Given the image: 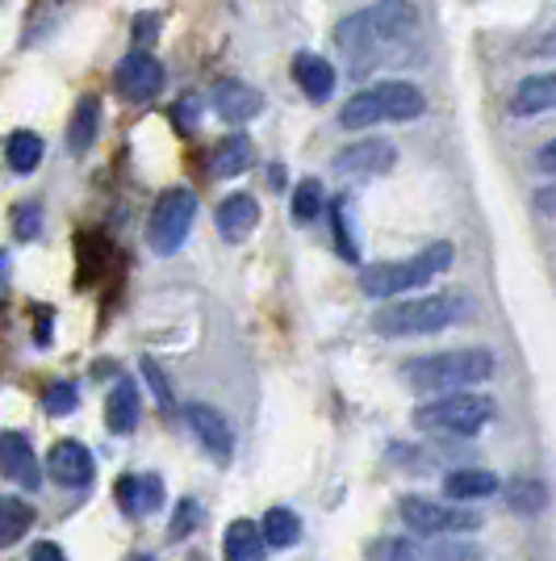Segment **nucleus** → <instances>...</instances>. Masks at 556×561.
Listing matches in <instances>:
<instances>
[{
  "label": "nucleus",
  "instance_id": "1",
  "mask_svg": "<svg viewBox=\"0 0 556 561\" xmlns=\"http://www.w3.org/2000/svg\"><path fill=\"white\" fill-rule=\"evenodd\" d=\"M418 30V9L410 0H377L369 9L351 13L335 25V47L348 55V64H364L385 47H394L402 38H410Z\"/></svg>",
  "mask_w": 556,
  "mask_h": 561
},
{
  "label": "nucleus",
  "instance_id": "2",
  "mask_svg": "<svg viewBox=\"0 0 556 561\" xmlns=\"http://www.w3.org/2000/svg\"><path fill=\"white\" fill-rule=\"evenodd\" d=\"M468 314H473V298L461 289H448V294H422L410 302H390L372 314V331L390 340H410V335H436V331L456 328Z\"/></svg>",
  "mask_w": 556,
  "mask_h": 561
},
{
  "label": "nucleus",
  "instance_id": "3",
  "mask_svg": "<svg viewBox=\"0 0 556 561\" xmlns=\"http://www.w3.org/2000/svg\"><path fill=\"white\" fill-rule=\"evenodd\" d=\"M498 369L494 352L489 348H456V352H436V356H418V360H406L402 365V377L415 386V390H427V394H461L468 386H482L489 381Z\"/></svg>",
  "mask_w": 556,
  "mask_h": 561
},
{
  "label": "nucleus",
  "instance_id": "4",
  "mask_svg": "<svg viewBox=\"0 0 556 561\" xmlns=\"http://www.w3.org/2000/svg\"><path fill=\"white\" fill-rule=\"evenodd\" d=\"M427 114V96L410 80H381L372 89H360L348 105L339 110L344 130H372L385 122H415Z\"/></svg>",
  "mask_w": 556,
  "mask_h": 561
},
{
  "label": "nucleus",
  "instance_id": "5",
  "mask_svg": "<svg viewBox=\"0 0 556 561\" xmlns=\"http://www.w3.org/2000/svg\"><path fill=\"white\" fill-rule=\"evenodd\" d=\"M452 268V243H431L406 260H385V264H369L360 273V289L369 298H397L406 289H422L427 280H436L440 273Z\"/></svg>",
  "mask_w": 556,
  "mask_h": 561
},
{
  "label": "nucleus",
  "instance_id": "6",
  "mask_svg": "<svg viewBox=\"0 0 556 561\" xmlns=\"http://www.w3.org/2000/svg\"><path fill=\"white\" fill-rule=\"evenodd\" d=\"M193 222H197V193L185 185L163 188L160 197H155V210L147 218V243H151V252L155 256H176L181 243L188 239V231H193Z\"/></svg>",
  "mask_w": 556,
  "mask_h": 561
},
{
  "label": "nucleus",
  "instance_id": "7",
  "mask_svg": "<svg viewBox=\"0 0 556 561\" xmlns=\"http://www.w3.org/2000/svg\"><path fill=\"white\" fill-rule=\"evenodd\" d=\"M494 420V398L486 394H443L415 411V423L427 432H448V436H477Z\"/></svg>",
  "mask_w": 556,
  "mask_h": 561
},
{
  "label": "nucleus",
  "instance_id": "8",
  "mask_svg": "<svg viewBox=\"0 0 556 561\" xmlns=\"http://www.w3.org/2000/svg\"><path fill=\"white\" fill-rule=\"evenodd\" d=\"M402 524L415 533V537L440 540V537H461V533H477L482 528V515L456 507V503H436V499H422V494H406L397 503Z\"/></svg>",
  "mask_w": 556,
  "mask_h": 561
},
{
  "label": "nucleus",
  "instance_id": "9",
  "mask_svg": "<svg viewBox=\"0 0 556 561\" xmlns=\"http://www.w3.org/2000/svg\"><path fill=\"white\" fill-rule=\"evenodd\" d=\"M477 558H482V549L456 537H440V540L394 537L385 540V545H377V561H477Z\"/></svg>",
  "mask_w": 556,
  "mask_h": 561
},
{
  "label": "nucleus",
  "instance_id": "10",
  "mask_svg": "<svg viewBox=\"0 0 556 561\" xmlns=\"http://www.w3.org/2000/svg\"><path fill=\"white\" fill-rule=\"evenodd\" d=\"M114 89L121 101L130 105H147L151 96H160L163 89V64L147 50H130L114 68Z\"/></svg>",
  "mask_w": 556,
  "mask_h": 561
},
{
  "label": "nucleus",
  "instance_id": "11",
  "mask_svg": "<svg viewBox=\"0 0 556 561\" xmlns=\"http://www.w3.org/2000/svg\"><path fill=\"white\" fill-rule=\"evenodd\" d=\"M394 164H397L394 142L360 139L335 156V176H344V181H372V176H385Z\"/></svg>",
  "mask_w": 556,
  "mask_h": 561
},
{
  "label": "nucleus",
  "instance_id": "12",
  "mask_svg": "<svg viewBox=\"0 0 556 561\" xmlns=\"http://www.w3.org/2000/svg\"><path fill=\"white\" fill-rule=\"evenodd\" d=\"M185 423L193 427V436L201 440V448H206L213 461H222V466L231 461L234 432H231V423H227V415H222L218 407H209V402H188Z\"/></svg>",
  "mask_w": 556,
  "mask_h": 561
},
{
  "label": "nucleus",
  "instance_id": "13",
  "mask_svg": "<svg viewBox=\"0 0 556 561\" xmlns=\"http://www.w3.org/2000/svg\"><path fill=\"white\" fill-rule=\"evenodd\" d=\"M47 473L59 482V486L80 491V486H89V482L96 478V461L80 440H59V445L47 453Z\"/></svg>",
  "mask_w": 556,
  "mask_h": 561
},
{
  "label": "nucleus",
  "instance_id": "14",
  "mask_svg": "<svg viewBox=\"0 0 556 561\" xmlns=\"http://www.w3.org/2000/svg\"><path fill=\"white\" fill-rule=\"evenodd\" d=\"M0 473L9 482H18L22 491H38L43 466H38V457H34V448H30L22 432H4L0 436Z\"/></svg>",
  "mask_w": 556,
  "mask_h": 561
},
{
  "label": "nucleus",
  "instance_id": "15",
  "mask_svg": "<svg viewBox=\"0 0 556 561\" xmlns=\"http://www.w3.org/2000/svg\"><path fill=\"white\" fill-rule=\"evenodd\" d=\"M209 96H213V110L227 117V122H252V117L264 114V93L252 89L247 80H234V76L218 80Z\"/></svg>",
  "mask_w": 556,
  "mask_h": 561
},
{
  "label": "nucleus",
  "instance_id": "16",
  "mask_svg": "<svg viewBox=\"0 0 556 561\" xmlns=\"http://www.w3.org/2000/svg\"><path fill=\"white\" fill-rule=\"evenodd\" d=\"M114 494L121 512L142 519V515H151L163 503V482L155 473H126V478H117Z\"/></svg>",
  "mask_w": 556,
  "mask_h": 561
},
{
  "label": "nucleus",
  "instance_id": "17",
  "mask_svg": "<svg viewBox=\"0 0 556 561\" xmlns=\"http://www.w3.org/2000/svg\"><path fill=\"white\" fill-rule=\"evenodd\" d=\"M213 222H218V234L227 243H243L255 231V222H259V202H255L252 193H231V197H222Z\"/></svg>",
  "mask_w": 556,
  "mask_h": 561
},
{
  "label": "nucleus",
  "instance_id": "18",
  "mask_svg": "<svg viewBox=\"0 0 556 561\" xmlns=\"http://www.w3.org/2000/svg\"><path fill=\"white\" fill-rule=\"evenodd\" d=\"M142 420V398H139V386L135 381H117L109 398H105V427L114 432V436H130Z\"/></svg>",
  "mask_w": 556,
  "mask_h": 561
},
{
  "label": "nucleus",
  "instance_id": "19",
  "mask_svg": "<svg viewBox=\"0 0 556 561\" xmlns=\"http://www.w3.org/2000/svg\"><path fill=\"white\" fill-rule=\"evenodd\" d=\"M293 80H298L305 101H314V105L331 101V93H335V68L326 64L323 55H314V50H302L293 59Z\"/></svg>",
  "mask_w": 556,
  "mask_h": 561
},
{
  "label": "nucleus",
  "instance_id": "20",
  "mask_svg": "<svg viewBox=\"0 0 556 561\" xmlns=\"http://www.w3.org/2000/svg\"><path fill=\"white\" fill-rule=\"evenodd\" d=\"M556 110V71H544V76H528L514 96H510V114L519 117H535Z\"/></svg>",
  "mask_w": 556,
  "mask_h": 561
},
{
  "label": "nucleus",
  "instance_id": "21",
  "mask_svg": "<svg viewBox=\"0 0 556 561\" xmlns=\"http://www.w3.org/2000/svg\"><path fill=\"white\" fill-rule=\"evenodd\" d=\"M96 135H101V96L89 93L76 101V114H71V122H68L71 156H84V151L96 142Z\"/></svg>",
  "mask_w": 556,
  "mask_h": 561
},
{
  "label": "nucleus",
  "instance_id": "22",
  "mask_svg": "<svg viewBox=\"0 0 556 561\" xmlns=\"http://www.w3.org/2000/svg\"><path fill=\"white\" fill-rule=\"evenodd\" d=\"M502 491V482L489 473V469H452L443 478V494L452 503H468V499H489V494Z\"/></svg>",
  "mask_w": 556,
  "mask_h": 561
},
{
  "label": "nucleus",
  "instance_id": "23",
  "mask_svg": "<svg viewBox=\"0 0 556 561\" xmlns=\"http://www.w3.org/2000/svg\"><path fill=\"white\" fill-rule=\"evenodd\" d=\"M222 553L227 561H264L268 558V545H264V533L252 519H234L227 528V540H222Z\"/></svg>",
  "mask_w": 556,
  "mask_h": 561
},
{
  "label": "nucleus",
  "instance_id": "24",
  "mask_svg": "<svg viewBox=\"0 0 556 561\" xmlns=\"http://www.w3.org/2000/svg\"><path fill=\"white\" fill-rule=\"evenodd\" d=\"M259 533H264V545L268 549H293L302 540V519L289 507H273V512L259 519Z\"/></svg>",
  "mask_w": 556,
  "mask_h": 561
},
{
  "label": "nucleus",
  "instance_id": "25",
  "mask_svg": "<svg viewBox=\"0 0 556 561\" xmlns=\"http://www.w3.org/2000/svg\"><path fill=\"white\" fill-rule=\"evenodd\" d=\"M255 160V147L247 135H231V139L218 142V151H213V172L218 176H239V172H247Z\"/></svg>",
  "mask_w": 556,
  "mask_h": 561
},
{
  "label": "nucleus",
  "instance_id": "26",
  "mask_svg": "<svg viewBox=\"0 0 556 561\" xmlns=\"http://www.w3.org/2000/svg\"><path fill=\"white\" fill-rule=\"evenodd\" d=\"M34 528V507L25 499H0V549L18 545Z\"/></svg>",
  "mask_w": 556,
  "mask_h": 561
},
{
  "label": "nucleus",
  "instance_id": "27",
  "mask_svg": "<svg viewBox=\"0 0 556 561\" xmlns=\"http://www.w3.org/2000/svg\"><path fill=\"white\" fill-rule=\"evenodd\" d=\"M4 160L13 172H34V168L43 164V139L34 135V130H13L9 142H4Z\"/></svg>",
  "mask_w": 556,
  "mask_h": 561
},
{
  "label": "nucleus",
  "instance_id": "28",
  "mask_svg": "<svg viewBox=\"0 0 556 561\" xmlns=\"http://www.w3.org/2000/svg\"><path fill=\"white\" fill-rule=\"evenodd\" d=\"M507 503H510V512H519V515H540L553 503V494H548L544 482H535V478H519V482L507 486Z\"/></svg>",
  "mask_w": 556,
  "mask_h": 561
},
{
  "label": "nucleus",
  "instance_id": "29",
  "mask_svg": "<svg viewBox=\"0 0 556 561\" xmlns=\"http://www.w3.org/2000/svg\"><path fill=\"white\" fill-rule=\"evenodd\" d=\"M326 210V193H323V181H314V176H305V181H298V188H293V218L302 222V227H310L318 214Z\"/></svg>",
  "mask_w": 556,
  "mask_h": 561
},
{
  "label": "nucleus",
  "instance_id": "30",
  "mask_svg": "<svg viewBox=\"0 0 556 561\" xmlns=\"http://www.w3.org/2000/svg\"><path fill=\"white\" fill-rule=\"evenodd\" d=\"M201 503L197 499H185V503H176V515H172V528H167V537L172 540H181L188 537V533H197L201 528Z\"/></svg>",
  "mask_w": 556,
  "mask_h": 561
},
{
  "label": "nucleus",
  "instance_id": "31",
  "mask_svg": "<svg viewBox=\"0 0 556 561\" xmlns=\"http://www.w3.org/2000/svg\"><path fill=\"white\" fill-rule=\"evenodd\" d=\"M76 402H80V394H76V386H71V381H55L47 394H43L47 415H71V411H76Z\"/></svg>",
  "mask_w": 556,
  "mask_h": 561
},
{
  "label": "nucleus",
  "instance_id": "32",
  "mask_svg": "<svg viewBox=\"0 0 556 561\" xmlns=\"http://www.w3.org/2000/svg\"><path fill=\"white\" fill-rule=\"evenodd\" d=\"M13 231H18V239H34V234L43 231V210H38L34 202L18 206V210H13Z\"/></svg>",
  "mask_w": 556,
  "mask_h": 561
},
{
  "label": "nucleus",
  "instance_id": "33",
  "mask_svg": "<svg viewBox=\"0 0 556 561\" xmlns=\"http://www.w3.org/2000/svg\"><path fill=\"white\" fill-rule=\"evenodd\" d=\"M331 222H335V243H339V256L344 260H356V243H351V234H348V218H344V202H335L331 206Z\"/></svg>",
  "mask_w": 556,
  "mask_h": 561
},
{
  "label": "nucleus",
  "instance_id": "34",
  "mask_svg": "<svg viewBox=\"0 0 556 561\" xmlns=\"http://www.w3.org/2000/svg\"><path fill=\"white\" fill-rule=\"evenodd\" d=\"M142 377H147V386L155 390V398H160V407H172V390H167V377H163V369L151 360V356H142Z\"/></svg>",
  "mask_w": 556,
  "mask_h": 561
},
{
  "label": "nucleus",
  "instance_id": "35",
  "mask_svg": "<svg viewBox=\"0 0 556 561\" xmlns=\"http://www.w3.org/2000/svg\"><path fill=\"white\" fill-rule=\"evenodd\" d=\"M197 110H201L197 96H181V101H176V122H181L185 130H197Z\"/></svg>",
  "mask_w": 556,
  "mask_h": 561
},
{
  "label": "nucleus",
  "instance_id": "36",
  "mask_svg": "<svg viewBox=\"0 0 556 561\" xmlns=\"http://www.w3.org/2000/svg\"><path fill=\"white\" fill-rule=\"evenodd\" d=\"M535 214L556 218V181H548L544 188H535Z\"/></svg>",
  "mask_w": 556,
  "mask_h": 561
},
{
  "label": "nucleus",
  "instance_id": "37",
  "mask_svg": "<svg viewBox=\"0 0 556 561\" xmlns=\"http://www.w3.org/2000/svg\"><path fill=\"white\" fill-rule=\"evenodd\" d=\"M30 561H68V553H63L55 540H38V545L30 549Z\"/></svg>",
  "mask_w": 556,
  "mask_h": 561
},
{
  "label": "nucleus",
  "instance_id": "38",
  "mask_svg": "<svg viewBox=\"0 0 556 561\" xmlns=\"http://www.w3.org/2000/svg\"><path fill=\"white\" fill-rule=\"evenodd\" d=\"M535 164H540V172H548V176H556V139L548 142V147H540Z\"/></svg>",
  "mask_w": 556,
  "mask_h": 561
},
{
  "label": "nucleus",
  "instance_id": "39",
  "mask_svg": "<svg viewBox=\"0 0 556 561\" xmlns=\"http://www.w3.org/2000/svg\"><path fill=\"white\" fill-rule=\"evenodd\" d=\"M535 50H540V55H553V50H556V34H548V38H544V43H540Z\"/></svg>",
  "mask_w": 556,
  "mask_h": 561
},
{
  "label": "nucleus",
  "instance_id": "40",
  "mask_svg": "<svg viewBox=\"0 0 556 561\" xmlns=\"http://www.w3.org/2000/svg\"><path fill=\"white\" fill-rule=\"evenodd\" d=\"M4 280H9V256L0 252V285H4Z\"/></svg>",
  "mask_w": 556,
  "mask_h": 561
},
{
  "label": "nucleus",
  "instance_id": "41",
  "mask_svg": "<svg viewBox=\"0 0 556 561\" xmlns=\"http://www.w3.org/2000/svg\"><path fill=\"white\" fill-rule=\"evenodd\" d=\"M130 561H155V558H147V553H135V558H130Z\"/></svg>",
  "mask_w": 556,
  "mask_h": 561
}]
</instances>
